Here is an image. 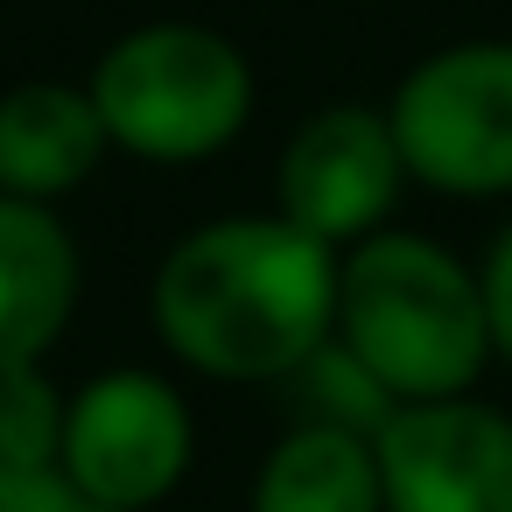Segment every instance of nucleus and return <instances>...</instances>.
<instances>
[{
    "instance_id": "1",
    "label": "nucleus",
    "mask_w": 512,
    "mask_h": 512,
    "mask_svg": "<svg viewBox=\"0 0 512 512\" xmlns=\"http://www.w3.org/2000/svg\"><path fill=\"white\" fill-rule=\"evenodd\" d=\"M330 316H337L330 239L288 218L204 225L169 253L155 281L162 337L218 379H281L330 337Z\"/></svg>"
},
{
    "instance_id": "2",
    "label": "nucleus",
    "mask_w": 512,
    "mask_h": 512,
    "mask_svg": "<svg viewBox=\"0 0 512 512\" xmlns=\"http://www.w3.org/2000/svg\"><path fill=\"white\" fill-rule=\"evenodd\" d=\"M337 344L393 400H449L477 379L484 288L428 239H365L337 267Z\"/></svg>"
},
{
    "instance_id": "3",
    "label": "nucleus",
    "mask_w": 512,
    "mask_h": 512,
    "mask_svg": "<svg viewBox=\"0 0 512 512\" xmlns=\"http://www.w3.org/2000/svg\"><path fill=\"white\" fill-rule=\"evenodd\" d=\"M92 106L106 141L148 162H197L246 127L253 78L225 36L162 22L106 50V64L92 71Z\"/></svg>"
},
{
    "instance_id": "4",
    "label": "nucleus",
    "mask_w": 512,
    "mask_h": 512,
    "mask_svg": "<svg viewBox=\"0 0 512 512\" xmlns=\"http://www.w3.org/2000/svg\"><path fill=\"white\" fill-rule=\"evenodd\" d=\"M386 127L421 183L449 197L512 190V43H463L428 57L400 85Z\"/></svg>"
},
{
    "instance_id": "5",
    "label": "nucleus",
    "mask_w": 512,
    "mask_h": 512,
    "mask_svg": "<svg viewBox=\"0 0 512 512\" xmlns=\"http://www.w3.org/2000/svg\"><path fill=\"white\" fill-rule=\"evenodd\" d=\"M190 463V414L148 372H106L64 407L57 470L106 512L155 505Z\"/></svg>"
},
{
    "instance_id": "6",
    "label": "nucleus",
    "mask_w": 512,
    "mask_h": 512,
    "mask_svg": "<svg viewBox=\"0 0 512 512\" xmlns=\"http://www.w3.org/2000/svg\"><path fill=\"white\" fill-rule=\"evenodd\" d=\"M386 512H512V421L470 400H407L372 435Z\"/></svg>"
},
{
    "instance_id": "7",
    "label": "nucleus",
    "mask_w": 512,
    "mask_h": 512,
    "mask_svg": "<svg viewBox=\"0 0 512 512\" xmlns=\"http://www.w3.org/2000/svg\"><path fill=\"white\" fill-rule=\"evenodd\" d=\"M400 169L407 162L379 113H358V106L316 113L281 155V218L316 239H351L386 218Z\"/></svg>"
},
{
    "instance_id": "8",
    "label": "nucleus",
    "mask_w": 512,
    "mask_h": 512,
    "mask_svg": "<svg viewBox=\"0 0 512 512\" xmlns=\"http://www.w3.org/2000/svg\"><path fill=\"white\" fill-rule=\"evenodd\" d=\"M78 302V253L50 204L0 197V372L36 365Z\"/></svg>"
},
{
    "instance_id": "9",
    "label": "nucleus",
    "mask_w": 512,
    "mask_h": 512,
    "mask_svg": "<svg viewBox=\"0 0 512 512\" xmlns=\"http://www.w3.org/2000/svg\"><path fill=\"white\" fill-rule=\"evenodd\" d=\"M106 148L92 92L71 85H22L0 99V197L50 204L92 176Z\"/></svg>"
},
{
    "instance_id": "10",
    "label": "nucleus",
    "mask_w": 512,
    "mask_h": 512,
    "mask_svg": "<svg viewBox=\"0 0 512 512\" xmlns=\"http://www.w3.org/2000/svg\"><path fill=\"white\" fill-rule=\"evenodd\" d=\"M253 512H386L379 456L351 428H295L253 491Z\"/></svg>"
},
{
    "instance_id": "11",
    "label": "nucleus",
    "mask_w": 512,
    "mask_h": 512,
    "mask_svg": "<svg viewBox=\"0 0 512 512\" xmlns=\"http://www.w3.org/2000/svg\"><path fill=\"white\" fill-rule=\"evenodd\" d=\"M281 386H288V400H295V414L309 421V428H351V435H379L386 428V414L400 407L344 344H316L309 358H295L288 372H281Z\"/></svg>"
},
{
    "instance_id": "12",
    "label": "nucleus",
    "mask_w": 512,
    "mask_h": 512,
    "mask_svg": "<svg viewBox=\"0 0 512 512\" xmlns=\"http://www.w3.org/2000/svg\"><path fill=\"white\" fill-rule=\"evenodd\" d=\"M64 442V400L36 365H8L0 372V463H57Z\"/></svg>"
},
{
    "instance_id": "13",
    "label": "nucleus",
    "mask_w": 512,
    "mask_h": 512,
    "mask_svg": "<svg viewBox=\"0 0 512 512\" xmlns=\"http://www.w3.org/2000/svg\"><path fill=\"white\" fill-rule=\"evenodd\" d=\"M0 512H106V505H92L57 463H43V470L0 463Z\"/></svg>"
},
{
    "instance_id": "14",
    "label": "nucleus",
    "mask_w": 512,
    "mask_h": 512,
    "mask_svg": "<svg viewBox=\"0 0 512 512\" xmlns=\"http://www.w3.org/2000/svg\"><path fill=\"white\" fill-rule=\"evenodd\" d=\"M484 323H491V344L498 351H512V232L498 239V253H491V267H484Z\"/></svg>"
}]
</instances>
